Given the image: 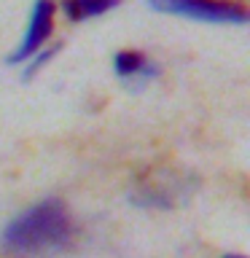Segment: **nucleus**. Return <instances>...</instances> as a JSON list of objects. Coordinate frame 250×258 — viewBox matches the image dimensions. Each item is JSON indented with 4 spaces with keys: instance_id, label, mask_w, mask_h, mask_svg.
<instances>
[{
    "instance_id": "f257e3e1",
    "label": "nucleus",
    "mask_w": 250,
    "mask_h": 258,
    "mask_svg": "<svg viewBox=\"0 0 250 258\" xmlns=\"http://www.w3.org/2000/svg\"><path fill=\"white\" fill-rule=\"evenodd\" d=\"M73 245V221L59 199H43L8 221L0 234L6 258H54Z\"/></svg>"
},
{
    "instance_id": "f03ea898",
    "label": "nucleus",
    "mask_w": 250,
    "mask_h": 258,
    "mask_svg": "<svg viewBox=\"0 0 250 258\" xmlns=\"http://www.w3.org/2000/svg\"><path fill=\"white\" fill-rule=\"evenodd\" d=\"M199 191V177L191 169L156 164L135 175L127 199L140 210H177Z\"/></svg>"
},
{
    "instance_id": "7ed1b4c3",
    "label": "nucleus",
    "mask_w": 250,
    "mask_h": 258,
    "mask_svg": "<svg viewBox=\"0 0 250 258\" xmlns=\"http://www.w3.org/2000/svg\"><path fill=\"white\" fill-rule=\"evenodd\" d=\"M151 8L161 14L189 16L194 22L207 24H245L247 8L231 0H148Z\"/></svg>"
},
{
    "instance_id": "20e7f679",
    "label": "nucleus",
    "mask_w": 250,
    "mask_h": 258,
    "mask_svg": "<svg viewBox=\"0 0 250 258\" xmlns=\"http://www.w3.org/2000/svg\"><path fill=\"white\" fill-rule=\"evenodd\" d=\"M54 11H56V6L51 0H35V6H32V11H30L27 30H24V38H22V43L16 46V51H11L8 62L22 64V62H27L32 54H38L40 48H43V43L48 40V35H51V30H54Z\"/></svg>"
},
{
    "instance_id": "39448f33",
    "label": "nucleus",
    "mask_w": 250,
    "mask_h": 258,
    "mask_svg": "<svg viewBox=\"0 0 250 258\" xmlns=\"http://www.w3.org/2000/svg\"><path fill=\"white\" fill-rule=\"evenodd\" d=\"M113 70L124 84H132V86L148 84L151 78L159 76V68L140 51H118L113 56Z\"/></svg>"
},
{
    "instance_id": "423d86ee",
    "label": "nucleus",
    "mask_w": 250,
    "mask_h": 258,
    "mask_svg": "<svg viewBox=\"0 0 250 258\" xmlns=\"http://www.w3.org/2000/svg\"><path fill=\"white\" fill-rule=\"evenodd\" d=\"M116 6L118 0H62V14L70 22H86L113 11Z\"/></svg>"
},
{
    "instance_id": "0eeeda50",
    "label": "nucleus",
    "mask_w": 250,
    "mask_h": 258,
    "mask_svg": "<svg viewBox=\"0 0 250 258\" xmlns=\"http://www.w3.org/2000/svg\"><path fill=\"white\" fill-rule=\"evenodd\" d=\"M51 54H54V48H46V51H38V54H32L30 56V64H27V70H24V78H32V76H35V73L40 70V68H43V64L48 62V59H51Z\"/></svg>"
},
{
    "instance_id": "6e6552de",
    "label": "nucleus",
    "mask_w": 250,
    "mask_h": 258,
    "mask_svg": "<svg viewBox=\"0 0 250 258\" xmlns=\"http://www.w3.org/2000/svg\"><path fill=\"white\" fill-rule=\"evenodd\" d=\"M223 258H245V255H237V253H231V255H223Z\"/></svg>"
}]
</instances>
